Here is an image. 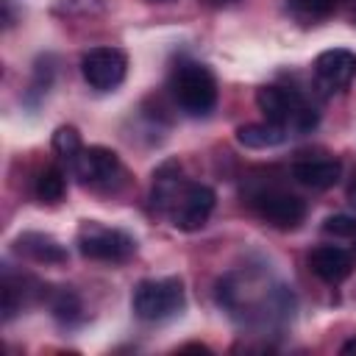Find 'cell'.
I'll list each match as a JSON object with an SVG mask.
<instances>
[{
	"mask_svg": "<svg viewBox=\"0 0 356 356\" xmlns=\"http://www.w3.org/2000/svg\"><path fill=\"white\" fill-rule=\"evenodd\" d=\"M217 195L206 184L184 181L178 161H164L153 175V206L170 217L178 231H197L209 222Z\"/></svg>",
	"mask_w": 356,
	"mask_h": 356,
	"instance_id": "6da1fadb",
	"label": "cell"
},
{
	"mask_svg": "<svg viewBox=\"0 0 356 356\" xmlns=\"http://www.w3.org/2000/svg\"><path fill=\"white\" fill-rule=\"evenodd\" d=\"M256 106L267 117V122H275L286 134H309L317 128V108L295 89L284 86H261L256 92Z\"/></svg>",
	"mask_w": 356,
	"mask_h": 356,
	"instance_id": "7a4b0ae2",
	"label": "cell"
},
{
	"mask_svg": "<svg viewBox=\"0 0 356 356\" xmlns=\"http://www.w3.org/2000/svg\"><path fill=\"white\" fill-rule=\"evenodd\" d=\"M170 92L189 117H206L217 103V81L200 61H181L170 75Z\"/></svg>",
	"mask_w": 356,
	"mask_h": 356,
	"instance_id": "3957f363",
	"label": "cell"
},
{
	"mask_svg": "<svg viewBox=\"0 0 356 356\" xmlns=\"http://www.w3.org/2000/svg\"><path fill=\"white\" fill-rule=\"evenodd\" d=\"M184 281L175 275L167 278H145L136 284L131 306L134 314L145 323H159L167 317H175L184 309Z\"/></svg>",
	"mask_w": 356,
	"mask_h": 356,
	"instance_id": "277c9868",
	"label": "cell"
},
{
	"mask_svg": "<svg viewBox=\"0 0 356 356\" xmlns=\"http://www.w3.org/2000/svg\"><path fill=\"white\" fill-rule=\"evenodd\" d=\"M78 250L83 259H92V261L120 264L134 256L136 242H134V236H128L120 228H108L95 220H86L78 228Z\"/></svg>",
	"mask_w": 356,
	"mask_h": 356,
	"instance_id": "5b68a950",
	"label": "cell"
},
{
	"mask_svg": "<svg viewBox=\"0 0 356 356\" xmlns=\"http://www.w3.org/2000/svg\"><path fill=\"white\" fill-rule=\"evenodd\" d=\"M250 206L261 220H267L270 225L284 228V231L298 228L303 222V217H306V200L292 195V192H286V189H278V186L256 189L250 195Z\"/></svg>",
	"mask_w": 356,
	"mask_h": 356,
	"instance_id": "8992f818",
	"label": "cell"
},
{
	"mask_svg": "<svg viewBox=\"0 0 356 356\" xmlns=\"http://www.w3.org/2000/svg\"><path fill=\"white\" fill-rule=\"evenodd\" d=\"M125 70H128V58L117 47H92L81 58V72H83L86 83L100 92L120 86L125 78Z\"/></svg>",
	"mask_w": 356,
	"mask_h": 356,
	"instance_id": "52a82bcc",
	"label": "cell"
},
{
	"mask_svg": "<svg viewBox=\"0 0 356 356\" xmlns=\"http://www.w3.org/2000/svg\"><path fill=\"white\" fill-rule=\"evenodd\" d=\"M72 172L89 184V186H103V189H111L114 181L122 178V164H120V156L108 147H100V145H92V147H83L75 161L70 164Z\"/></svg>",
	"mask_w": 356,
	"mask_h": 356,
	"instance_id": "ba28073f",
	"label": "cell"
},
{
	"mask_svg": "<svg viewBox=\"0 0 356 356\" xmlns=\"http://www.w3.org/2000/svg\"><path fill=\"white\" fill-rule=\"evenodd\" d=\"M314 78L320 86H325L328 92L345 89L353 78H356V53L345 50V47H331L323 50L314 58Z\"/></svg>",
	"mask_w": 356,
	"mask_h": 356,
	"instance_id": "9c48e42d",
	"label": "cell"
},
{
	"mask_svg": "<svg viewBox=\"0 0 356 356\" xmlns=\"http://www.w3.org/2000/svg\"><path fill=\"white\" fill-rule=\"evenodd\" d=\"M306 261H309V270L325 284H339L353 270V256L339 245H317Z\"/></svg>",
	"mask_w": 356,
	"mask_h": 356,
	"instance_id": "30bf717a",
	"label": "cell"
},
{
	"mask_svg": "<svg viewBox=\"0 0 356 356\" xmlns=\"http://www.w3.org/2000/svg\"><path fill=\"white\" fill-rule=\"evenodd\" d=\"M342 175V161L334 156H312V159H298L292 164V178L309 189H328L339 181Z\"/></svg>",
	"mask_w": 356,
	"mask_h": 356,
	"instance_id": "8fae6325",
	"label": "cell"
},
{
	"mask_svg": "<svg viewBox=\"0 0 356 356\" xmlns=\"http://www.w3.org/2000/svg\"><path fill=\"white\" fill-rule=\"evenodd\" d=\"M17 253L33 259V261H42V264H61L67 261V250L47 234H39V231H28L22 236H17L14 242Z\"/></svg>",
	"mask_w": 356,
	"mask_h": 356,
	"instance_id": "7c38bea8",
	"label": "cell"
},
{
	"mask_svg": "<svg viewBox=\"0 0 356 356\" xmlns=\"http://www.w3.org/2000/svg\"><path fill=\"white\" fill-rule=\"evenodd\" d=\"M289 134L284 128H278L275 122H248V125H239L236 128V142L242 147H250V150H267V147H275L286 139Z\"/></svg>",
	"mask_w": 356,
	"mask_h": 356,
	"instance_id": "4fadbf2b",
	"label": "cell"
},
{
	"mask_svg": "<svg viewBox=\"0 0 356 356\" xmlns=\"http://www.w3.org/2000/svg\"><path fill=\"white\" fill-rule=\"evenodd\" d=\"M33 192H36V197H39L42 203H58V200L64 197V192H67V178H64L61 167H56V164L44 167V170L36 175Z\"/></svg>",
	"mask_w": 356,
	"mask_h": 356,
	"instance_id": "5bb4252c",
	"label": "cell"
},
{
	"mask_svg": "<svg viewBox=\"0 0 356 356\" xmlns=\"http://www.w3.org/2000/svg\"><path fill=\"white\" fill-rule=\"evenodd\" d=\"M339 3L342 0H289V8L300 22H317L331 17L339 8Z\"/></svg>",
	"mask_w": 356,
	"mask_h": 356,
	"instance_id": "9a60e30c",
	"label": "cell"
},
{
	"mask_svg": "<svg viewBox=\"0 0 356 356\" xmlns=\"http://www.w3.org/2000/svg\"><path fill=\"white\" fill-rule=\"evenodd\" d=\"M53 150L64 159V161H75V156L83 150V142H81V134L72 128V125H61V128H56V134H53Z\"/></svg>",
	"mask_w": 356,
	"mask_h": 356,
	"instance_id": "2e32d148",
	"label": "cell"
},
{
	"mask_svg": "<svg viewBox=\"0 0 356 356\" xmlns=\"http://www.w3.org/2000/svg\"><path fill=\"white\" fill-rule=\"evenodd\" d=\"M323 231L331 234V236L350 239V236H356V217H350V214H331V217L323 220Z\"/></svg>",
	"mask_w": 356,
	"mask_h": 356,
	"instance_id": "e0dca14e",
	"label": "cell"
},
{
	"mask_svg": "<svg viewBox=\"0 0 356 356\" xmlns=\"http://www.w3.org/2000/svg\"><path fill=\"white\" fill-rule=\"evenodd\" d=\"M53 312H56L58 320L72 323V317L81 314V303H78V298H75L72 292H58L56 300H53Z\"/></svg>",
	"mask_w": 356,
	"mask_h": 356,
	"instance_id": "ac0fdd59",
	"label": "cell"
},
{
	"mask_svg": "<svg viewBox=\"0 0 356 356\" xmlns=\"http://www.w3.org/2000/svg\"><path fill=\"white\" fill-rule=\"evenodd\" d=\"M348 200L356 206V172H353V178H350V184H348Z\"/></svg>",
	"mask_w": 356,
	"mask_h": 356,
	"instance_id": "d6986e66",
	"label": "cell"
},
{
	"mask_svg": "<svg viewBox=\"0 0 356 356\" xmlns=\"http://www.w3.org/2000/svg\"><path fill=\"white\" fill-rule=\"evenodd\" d=\"M342 353H356V337H353L350 342H345V345H342Z\"/></svg>",
	"mask_w": 356,
	"mask_h": 356,
	"instance_id": "ffe728a7",
	"label": "cell"
},
{
	"mask_svg": "<svg viewBox=\"0 0 356 356\" xmlns=\"http://www.w3.org/2000/svg\"><path fill=\"white\" fill-rule=\"evenodd\" d=\"M153 3H170V0H153Z\"/></svg>",
	"mask_w": 356,
	"mask_h": 356,
	"instance_id": "44dd1931",
	"label": "cell"
},
{
	"mask_svg": "<svg viewBox=\"0 0 356 356\" xmlns=\"http://www.w3.org/2000/svg\"><path fill=\"white\" fill-rule=\"evenodd\" d=\"M214 3H225V0H214Z\"/></svg>",
	"mask_w": 356,
	"mask_h": 356,
	"instance_id": "7402d4cb",
	"label": "cell"
}]
</instances>
